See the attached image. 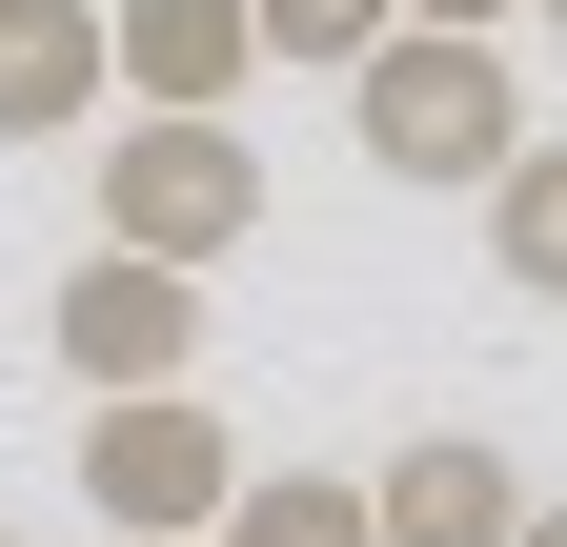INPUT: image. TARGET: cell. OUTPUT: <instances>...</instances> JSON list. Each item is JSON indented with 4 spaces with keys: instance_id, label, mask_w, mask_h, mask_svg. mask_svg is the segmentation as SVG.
<instances>
[{
    "instance_id": "9c48e42d",
    "label": "cell",
    "mask_w": 567,
    "mask_h": 547,
    "mask_svg": "<svg viewBox=\"0 0 567 547\" xmlns=\"http://www.w3.org/2000/svg\"><path fill=\"white\" fill-rule=\"evenodd\" d=\"M203 547H365V487H344V466H244Z\"/></svg>"
},
{
    "instance_id": "4fadbf2b",
    "label": "cell",
    "mask_w": 567,
    "mask_h": 547,
    "mask_svg": "<svg viewBox=\"0 0 567 547\" xmlns=\"http://www.w3.org/2000/svg\"><path fill=\"white\" fill-rule=\"evenodd\" d=\"M527 21H567V0H527Z\"/></svg>"
},
{
    "instance_id": "7c38bea8",
    "label": "cell",
    "mask_w": 567,
    "mask_h": 547,
    "mask_svg": "<svg viewBox=\"0 0 567 547\" xmlns=\"http://www.w3.org/2000/svg\"><path fill=\"white\" fill-rule=\"evenodd\" d=\"M507 547H567V507H527V527H507Z\"/></svg>"
},
{
    "instance_id": "52a82bcc",
    "label": "cell",
    "mask_w": 567,
    "mask_h": 547,
    "mask_svg": "<svg viewBox=\"0 0 567 547\" xmlns=\"http://www.w3.org/2000/svg\"><path fill=\"white\" fill-rule=\"evenodd\" d=\"M102 122V0H0V143H82Z\"/></svg>"
},
{
    "instance_id": "5bb4252c",
    "label": "cell",
    "mask_w": 567,
    "mask_h": 547,
    "mask_svg": "<svg viewBox=\"0 0 567 547\" xmlns=\"http://www.w3.org/2000/svg\"><path fill=\"white\" fill-rule=\"evenodd\" d=\"M0 547H21V527H0Z\"/></svg>"
},
{
    "instance_id": "5b68a950",
    "label": "cell",
    "mask_w": 567,
    "mask_h": 547,
    "mask_svg": "<svg viewBox=\"0 0 567 547\" xmlns=\"http://www.w3.org/2000/svg\"><path fill=\"white\" fill-rule=\"evenodd\" d=\"M244 82H264L244 0H102V102L122 122H224Z\"/></svg>"
},
{
    "instance_id": "7a4b0ae2",
    "label": "cell",
    "mask_w": 567,
    "mask_h": 547,
    "mask_svg": "<svg viewBox=\"0 0 567 547\" xmlns=\"http://www.w3.org/2000/svg\"><path fill=\"white\" fill-rule=\"evenodd\" d=\"M224 487H244V426H224L203 385L82 405V507H102L122 547H203V527H224Z\"/></svg>"
},
{
    "instance_id": "8992f818",
    "label": "cell",
    "mask_w": 567,
    "mask_h": 547,
    "mask_svg": "<svg viewBox=\"0 0 567 547\" xmlns=\"http://www.w3.org/2000/svg\"><path fill=\"white\" fill-rule=\"evenodd\" d=\"M507 527H527V466L486 426H425V446L365 466V547H507Z\"/></svg>"
},
{
    "instance_id": "3957f363",
    "label": "cell",
    "mask_w": 567,
    "mask_h": 547,
    "mask_svg": "<svg viewBox=\"0 0 567 547\" xmlns=\"http://www.w3.org/2000/svg\"><path fill=\"white\" fill-rule=\"evenodd\" d=\"M244 224H264L244 122H122V143H102V244H122V264H183V285H203Z\"/></svg>"
},
{
    "instance_id": "ba28073f",
    "label": "cell",
    "mask_w": 567,
    "mask_h": 547,
    "mask_svg": "<svg viewBox=\"0 0 567 547\" xmlns=\"http://www.w3.org/2000/svg\"><path fill=\"white\" fill-rule=\"evenodd\" d=\"M486 264H507L527 305H567V143H507V163H486Z\"/></svg>"
},
{
    "instance_id": "277c9868",
    "label": "cell",
    "mask_w": 567,
    "mask_h": 547,
    "mask_svg": "<svg viewBox=\"0 0 567 547\" xmlns=\"http://www.w3.org/2000/svg\"><path fill=\"white\" fill-rule=\"evenodd\" d=\"M41 345L82 365V405L203 385V285H183V264H122V244H82V264H61V305H41Z\"/></svg>"
},
{
    "instance_id": "8fae6325",
    "label": "cell",
    "mask_w": 567,
    "mask_h": 547,
    "mask_svg": "<svg viewBox=\"0 0 567 547\" xmlns=\"http://www.w3.org/2000/svg\"><path fill=\"white\" fill-rule=\"evenodd\" d=\"M405 21H425V41H507V0H405Z\"/></svg>"
},
{
    "instance_id": "30bf717a",
    "label": "cell",
    "mask_w": 567,
    "mask_h": 547,
    "mask_svg": "<svg viewBox=\"0 0 567 547\" xmlns=\"http://www.w3.org/2000/svg\"><path fill=\"white\" fill-rule=\"evenodd\" d=\"M385 21H405V0H244V41H264V61H365Z\"/></svg>"
},
{
    "instance_id": "6da1fadb",
    "label": "cell",
    "mask_w": 567,
    "mask_h": 547,
    "mask_svg": "<svg viewBox=\"0 0 567 547\" xmlns=\"http://www.w3.org/2000/svg\"><path fill=\"white\" fill-rule=\"evenodd\" d=\"M344 143H365L385 183H486L527 143V82H507V41H425V21H385L365 61H344Z\"/></svg>"
}]
</instances>
